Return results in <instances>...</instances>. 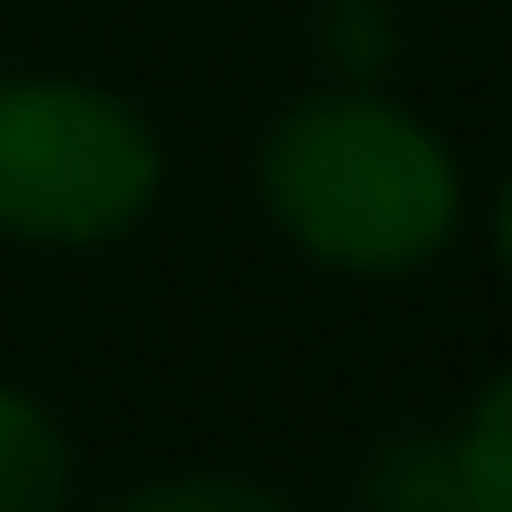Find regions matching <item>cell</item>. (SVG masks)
<instances>
[{
    "label": "cell",
    "mask_w": 512,
    "mask_h": 512,
    "mask_svg": "<svg viewBox=\"0 0 512 512\" xmlns=\"http://www.w3.org/2000/svg\"><path fill=\"white\" fill-rule=\"evenodd\" d=\"M117 512H288V504L261 495V486H234V477H171V486L126 495Z\"/></svg>",
    "instance_id": "cell-6"
},
{
    "label": "cell",
    "mask_w": 512,
    "mask_h": 512,
    "mask_svg": "<svg viewBox=\"0 0 512 512\" xmlns=\"http://www.w3.org/2000/svg\"><path fill=\"white\" fill-rule=\"evenodd\" d=\"M72 504V450L54 414L18 387H0V512H63Z\"/></svg>",
    "instance_id": "cell-3"
},
{
    "label": "cell",
    "mask_w": 512,
    "mask_h": 512,
    "mask_svg": "<svg viewBox=\"0 0 512 512\" xmlns=\"http://www.w3.org/2000/svg\"><path fill=\"white\" fill-rule=\"evenodd\" d=\"M162 189L153 126L99 81H0V234L18 243H117Z\"/></svg>",
    "instance_id": "cell-2"
},
{
    "label": "cell",
    "mask_w": 512,
    "mask_h": 512,
    "mask_svg": "<svg viewBox=\"0 0 512 512\" xmlns=\"http://www.w3.org/2000/svg\"><path fill=\"white\" fill-rule=\"evenodd\" d=\"M378 512H459V486H450V450L441 441H414L378 468Z\"/></svg>",
    "instance_id": "cell-5"
},
{
    "label": "cell",
    "mask_w": 512,
    "mask_h": 512,
    "mask_svg": "<svg viewBox=\"0 0 512 512\" xmlns=\"http://www.w3.org/2000/svg\"><path fill=\"white\" fill-rule=\"evenodd\" d=\"M495 252H504V270H512V180H504V207H495Z\"/></svg>",
    "instance_id": "cell-7"
},
{
    "label": "cell",
    "mask_w": 512,
    "mask_h": 512,
    "mask_svg": "<svg viewBox=\"0 0 512 512\" xmlns=\"http://www.w3.org/2000/svg\"><path fill=\"white\" fill-rule=\"evenodd\" d=\"M450 486H459V512H512V369L468 405L450 441Z\"/></svg>",
    "instance_id": "cell-4"
},
{
    "label": "cell",
    "mask_w": 512,
    "mask_h": 512,
    "mask_svg": "<svg viewBox=\"0 0 512 512\" xmlns=\"http://www.w3.org/2000/svg\"><path fill=\"white\" fill-rule=\"evenodd\" d=\"M261 198H270L279 234L297 252H315L324 270L396 279L450 243L459 162L414 108H396L378 90H324L270 126Z\"/></svg>",
    "instance_id": "cell-1"
}]
</instances>
